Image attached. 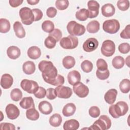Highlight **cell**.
Here are the masks:
<instances>
[{"instance_id": "obj_1", "label": "cell", "mask_w": 130, "mask_h": 130, "mask_svg": "<svg viewBox=\"0 0 130 130\" xmlns=\"http://www.w3.org/2000/svg\"><path fill=\"white\" fill-rule=\"evenodd\" d=\"M39 70L42 73V76L44 81L52 84L57 77V70L50 61L42 60L38 64Z\"/></svg>"}, {"instance_id": "obj_2", "label": "cell", "mask_w": 130, "mask_h": 130, "mask_svg": "<svg viewBox=\"0 0 130 130\" xmlns=\"http://www.w3.org/2000/svg\"><path fill=\"white\" fill-rule=\"evenodd\" d=\"M128 106L127 103L123 101H119L115 105H112L109 108V112L114 118H118L124 116L127 112Z\"/></svg>"}, {"instance_id": "obj_3", "label": "cell", "mask_w": 130, "mask_h": 130, "mask_svg": "<svg viewBox=\"0 0 130 130\" xmlns=\"http://www.w3.org/2000/svg\"><path fill=\"white\" fill-rule=\"evenodd\" d=\"M111 126V120L110 118L105 115H101L90 127L91 129L107 130Z\"/></svg>"}, {"instance_id": "obj_4", "label": "cell", "mask_w": 130, "mask_h": 130, "mask_svg": "<svg viewBox=\"0 0 130 130\" xmlns=\"http://www.w3.org/2000/svg\"><path fill=\"white\" fill-rule=\"evenodd\" d=\"M68 32L72 36H80L85 32V28L84 25L80 24L75 21L69 22L67 26Z\"/></svg>"}, {"instance_id": "obj_5", "label": "cell", "mask_w": 130, "mask_h": 130, "mask_svg": "<svg viewBox=\"0 0 130 130\" xmlns=\"http://www.w3.org/2000/svg\"><path fill=\"white\" fill-rule=\"evenodd\" d=\"M19 16L23 24L29 25L34 21V15L32 10L27 7H23L19 10Z\"/></svg>"}, {"instance_id": "obj_6", "label": "cell", "mask_w": 130, "mask_h": 130, "mask_svg": "<svg viewBox=\"0 0 130 130\" xmlns=\"http://www.w3.org/2000/svg\"><path fill=\"white\" fill-rule=\"evenodd\" d=\"M60 46L65 49H73L78 45V39L77 37L69 35L61 39L59 42Z\"/></svg>"}, {"instance_id": "obj_7", "label": "cell", "mask_w": 130, "mask_h": 130, "mask_svg": "<svg viewBox=\"0 0 130 130\" xmlns=\"http://www.w3.org/2000/svg\"><path fill=\"white\" fill-rule=\"evenodd\" d=\"M119 22L117 20L115 19L107 20L103 24V30L108 34H116L119 30Z\"/></svg>"}, {"instance_id": "obj_8", "label": "cell", "mask_w": 130, "mask_h": 130, "mask_svg": "<svg viewBox=\"0 0 130 130\" xmlns=\"http://www.w3.org/2000/svg\"><path fill=\"white\" fill-rule=\"evenodd\" d=\"M101 53L106 57L112 56L115 51V45L113 41L110 40L104 41L101 48Z\"/></svg>"}, {"instance_id": "obj_9", "label": "cell", "mask_w": 130, "mask_h": 130, "mask_svg": "<svg viewBox=\"0 0 130 130\" xmlns=\"http://www.w3.org/2000/svg\"><path fill=\"white\" fill-rule=\"evenodd\" d=\"M20 86L23 90L30 94H34L39 87L37 82L26 79L21 81Z\"/></svg>"}, {"instance_id": "obj_10", "label": "cell", "mask_w": 130, "mask_h": 130, "mask_svg": "<svg viewBox=\"0 0 130 130\" xmlns=\"http://www.w3.org/2000/svg\"><path fill=\"white\" fill-rule=\"evenodd\" d=\"M73 89L74 93L79 98H85L89 93L88 87L81 82H79L73 85Z\"/></svg>"}, {"instance_id": "obj_11", "label": "cell", "mask_w": 130, "mask_h": 130, "mask_svg": "<svg viewBox=\"0 0 130 130\" xmlns=\"http://www.w3.org/2000/svg\"><path fill=\"white\" fill-rule=\"evenodd\" d=\"M55 92L57 97L60 99H69L72 95V89L67 86L60 85L55 88Z\"/></svg>"}, {"instance_id": "obj_12", "label": "cell", "mask_w": 130, "mask_h": 130, "mask_svg": "<svg viewBox=\"0 0 130 130\" xmlns=\"http://www.w3.org/2000/svg\"><path fill=\"white\" fill-rule=\"evenodd\" d=\"M88 18H93L98 16L99 13L100 5L95 1H89L87 3Z\"/></svg>"}, {"instance_id": "obj_13", "label": "cell", "mask_w": 130, "mask_h": 130, "mask_svg": "<svg viewBox=\"0 0 130 130\" xmlns=\"http://www.w3.org/2000/svg\"><path fill=\"white\" fill-rule=\"evenodd\" d=\"M6 113L8 118L11 120L16 119L20 115V111L18 108L13 104H8L6 107Z\"/></svg>"}, {"instance_id": "obj_14", "label": "cell", "mask_w": 130, "mask_h": 130, "mask_svg": "<svg viewBox=\"0 0 130 130\" xmlns=\"http://www.w3.org/2000/svg\"><path fill=\"white\" fill-rule=\"evenodd\" d=\"M99 46V42L95 38H90L87 39L83 44V50L87 52L95 50Z\"/></svg>"}, {"instance_id": "obj_15", "label": "cell", "mask_w": 130, "mask_h": 130, "mask_svg": "<svg viewBox=\"0 0 130 130\" xmlns=\"http://www.w3.org/2000/svg\"><path fill=\"white\" fill-rule=\"evenodd\" d=\"M13 83V78L9 74H4L1 79V85L4 89L10 88Z\"/></svg>"}, {"instance_id": "obj_16", "label": "cell", "mask_w": 130, "mask_h": 130, "mask_svg": "<svg viewBox=\"0 0 130 130\" xmlns=\"http://www.w3.org/2000/svg\"><path fill=\"white\" fill-rule=\"evenodd\" d=\"M67 78L69 83L73 86L80 81L81 75L78 71L73 70L69 73Z\"/></svg>"}, {"instance_id": "obj_17", "label": "cell", "mask_w": 130, "mask_h": 130, "mask_svg": "<svg viewBox=\"0 0 130 130\" xmlns=\"http://www.w3.org/2000/svg\"><path fill=\"white\" fill-rule=\"evenodd\" d=\"M117 91L114 88L108 90L104 95L105 101L109 104H113L116 101Z\"/></svg>"}, {"instance_id": "obj_18", "label": "cell", "mask_w": 130, "mask_h": 130, "mask_svg": "<svg viewBox=\"0 0 130 130\" xmlns=\"http://www.w3.org/2000/svg\"><path fill=\"white\" fill-rule=\"evenodd\" d=\"M39 111L43 114L48 115L50 114L53 110L51 104L47 101L41 102L38 106Z\"/></svg>"}, {"instance_id": "obj_19", "label": "cell", "mask_w": 130, "mask_h": 130, "mask_svg": "<svg viewBox=\"0 0 130 130\" xmlns=\"http://www.w3.org/2000/svg\"><path fill=\"white\" fill-rule=\"evenodd\" d=\"M102 15L106 17L112 16L115 12L114 6L111 4H106L103 5L101 8Z\"/></svg>"}, {"instance_id": "obj_20", "label": "cell", "mask_w": 130, "mask_h": 130, "mask_svg": "<svg viewBox=\"0 0 130 130\" xmlns=\"http://www.w3.org/2000/svg\"><path fill=\"white\" fill-rule=\"evenodd\" d=\"M7 54L10 58L16 59L20 56L21 51L18 47L15 46H11L7 49Z\"/></svg>"}, {"instance_id": "obj_21", "label": "cell", "mask_w": 130, "mask_h": 130, "mask_svg": "<svg viewBox=\"0 0 130 130\" xmlns=\"http://www.w3.org/2000/svg\"><path fill=\"white\" fill-rule=\"evenodd\" d=\"M13 29L15 35L19 38H23L25 36V31L22 24L19 21H16L13 24Z\"/></svg>"}, {"instance_id": "obj_22", "label": "cell", "mask_w": 130, "mask_h": 130, "mask_svg": "<svg viewBox=\"0 0 130 130\" xmlns=\"http://www.w3.org/2000/svg\"><path fill=\"white\" fill-rule=\"evenodd\" d=\"M19 105L24 109H28L31 108L35 107L34 100L31 96L23 98L19 103Z\"/></svg>"}, {"instance_id": "obj_23", "label": "cell", "mask_w": 130, "mask_h": 130, "mask_svg": "<svg viewBox=\"0 0 130 130\" xmlns=\"http://www.w3.org/2000/svg\"><path fill=\"white\" fill-rule=\"evenodd\" d=\"M27 55L32 59H37L39 58L41 55L40 49L36 46H31L27 50Z\"/></svg>"}, {"instance_id": "obj_24", "label": "cell", "mask_w": 130, "mask_h": 130, "mask_svg": "<svg viewBox=\"0 0 130 130\" xmlns=\"http://www.w3.org/2000/svg\"><path fill=\"white\" fill-rule=\"evenodd\" d=\"M76 107L75 105L72 103H68L63 108L62 113L63 116L69 117L72 116L75 112Z\"/></svg>"}, {"instance_id": "obj_25", "label": "cell", "mask_w": 130, "mask_h": 130, "mask_svg": "<svg viewBox=\"0 0 130 130\" xmlns=\"http://www.w3.org/2000/svg\"><path fill=\"white\" fill-rule=\"evenodd\" d=\"M79 122L76 119H71L64 122L63 127L65 130H76L79 127Z\"/></svg>"}, {"instance_id": "obj_26", "label": "cell", "mask_w": 130, "mask_h": 130, "mask_svg": "<svg viewBox=\"0 0 130 130\" xmlns=\"http://www.w3.org/2000/svg\"><path fill=\"white\" fill-rule=\"evenodd\" d=\"M22 70L25 74L31 75L35 72V64L33 61H27L23 64Z\"/></svg>"}, {"instance_id": "obj_27", "label": "cell", "mask_w": 130, "mask_h": 130, "mask_svg": "<svg viewBox=\"0 0 130 130\" xmlns=\"http://www.w3.org/2000/svg\"><path fill=\"white\" fill-rule=\"evenodd\" d=\"M26 116L27 119L35 121L39 119L40 115L38 111L35 109V107L27 109L26 111Z\"/></svg>"}, {"instance_id": "obj_28", "label": "cell", "mask_w": 130, "mask_h": 130, "mask_svg": "<svg viewBox=\"0 0 130 130\" xmlns=\"http://www.w3.org/2000/svg\"><path fill=\"white\" fill-rule=\"evenodd\" d=\"M75 63V59L72 56H66L62 59V65L67 69H70L74 67Z\"/></svg>"}, {"instance_id": "obj_29", "label": "cell", "mask_w": 130, "mask_h": 130, "mask_svg": "<svg viewBox=\"0 0 130 130\" xmlns=\"http://www.w3.org/2000/svg\"><path fill=\"white\" fill-rule=\"evenodd\" d=\"M62 122V117L58 113H55L49 118V123L53 127H58L60 126Z\"/></svg>"}, {"instance_id": "obj_30", "label": "cell", "mask_w": 130, "mask_h": 130, "mask_svg": "<svg viewBox=\"0 0 130 130\" xmlns=\"http://www.w3.org/2000/svg\"><path fill=\"white\" fill-rule=\"evenodd\" d=\"M100 23L96 20H92L89 22L87 25L86 28L89 33L94 34L100 29Z\"/></svg>"}, {"instance_id": "obj_31", "label": "cell", "mask_w": 130, "mask_h": 130, "mask_svg": "<svg viewBox=\"0 0 130 130\" xmlns=\"http://www.w3.org/2000/svg\"><path fill=\"white\" fill-rule=\"evenodd\" d=\"M11 27L9 21L5 18L0 19V32L1 33L8 32Z\"/></svg>"}, {"instance_id": "obj_32", "label": "cell", "mask_w": 130, "mask_h": 130, "mask_svg": "<svg viewBox=\"0 0 130 130\" xmlns=\"http://www.w3.org/2000/svg\"><path fill=\"white\" fill-rule=\"evenodd\" d=\"M112 63L116 69H120L124 65V59L121 56H116L113 59Z\"/></svg>"}, {"instance_id": "obj_33", "label": "cell", "mask_w": 130, "mask_h": 130, "mask_svg": "<svg viewBox=\"0 0 130 130\" xmlns=\"http://www.w3.org/2000/svg\"><path fill=\"white\" fill-rule=\"evenodd\" d=\"M119 88L122 93H128L130 90V80L128 79H123L120 82Z\"/></svg>"}, {"instance_id": "obj_34", "label": "cell", "mask_w": 130, "mask_h": 130, "mask_svg": "<svg viewBox=\"0 0 130 130\" xmlns=\"http://www.w3.org/2000/svg\"><path fill=\"white\" fill-rule=\"evenodd\" d=\"M42 28L45 32L50 33L54 29V23L50 20H45L42 24Z\"/></svg>"}, {"instance_id": "obj_35", "label": "cell", "mask_w": 130, "mask_h": 130, "mask_svg": "<svg viewBox=\"0 0 130 130\" xmlns=\"http://www.w3.org/2000/svg\"><path fill=\"white\" fill-rule=\"evenodd\" d=\"M10 96L13 101L18 102L22 98V92L19 88H14L11 91Z\"/></svg>"}, {"instance_id": "obj_36", "label": "cell", "mask_w": 130, "mask_h": 130, "mask_svg": "<svg viewBox=\"0 0 130 130\" xmlns=\"http://www.w3.org/2000/svg\"><path fill=\"white\" fill-rule=\"evenodd\" d=\"M76 18L79 21H84L88 18L87 10L86 9H81L76 12L75 14Z\"/></svg>"}, {"instance_id": "obj_37", "label": "cell", "mask_w": 130, "mask_h": 130, "mask_svg": "<svg viewBox=\"0 0 130 130\" xmlns=\"http://www.w3.org/2000/svg\"><path fill=\"white\" fill-rule=\"evenodd\" d=\"M81 68L83 72L88 73L92 71L93 69V64L90 61L85 60L81 63Z\"/></svg>"}, {"instance_id": "obj_38", "label": "cell", "mask_w": 130, "mask_h": 130, "mask_svg": "<svg viewBox=\"0 0 130 130\" xmlns=\"http://www.w3.org/2000/svg\"><path fill=\"white\" fill-rule=\"evenodd\" d=\"M117 6L120 10L126 11L129 8V2L128 0H119L117 3Z\"/></svg>"}, {"instance_id": "obj_39", "label": "cell", "mask_w": 130, "mask_h": 130, "mask_svg": "<svg viewBox=\"0 0 130 130\" xmlns=\"http://www.w3.org/2000/svg\"><path fill=\"white\" fill-rule=\"evenodd\" d=\"M56 41L52 37L48 36L44 41L45 46L48 49L53 48L56 44Z\"/></svg>"}, {"instance_id": "obj_40", "label": "cell", "mask_w": 130, "mask_h": 130, "mask_svg": "<svg viewBox=\"0 0 130 130\" xmlns=\"http://www.w3.org/2000/svg\"><path fill=\"white\" fill-rule=\"evenodd\" d=\"M69 5V2L68 0L56 1L55 2V6L57 9L59 10H64L66 9Z\"/></svg>"}, {"instance_id": "obj_41", "label": "cell", "mask_w": 130, "mask_h": 130, "mask_svg": "<svg viewBox=\"0 0 130 130\" xmlns=\"http://www.w3.org/2000/svg\"><path fill=\"white\" fill-rule=\"evenodd\" d=\"M96 67L98 70L101 71H104L108 69L107 63L102 58H99L96 61Z\"/></svg>"}, {"instance_id": "obj_42", "label": "cell", "mask_w": 130, "mask_h": 130, "mask_svg": "<svg viewBox=\"0 0 130 130\" xmlns=\"http://www.w3.org/2000/svg\"><path fill=\"white\" fill-rule=\"evenodd\" d=\"M109 75L110 73L108 69L104 71H101L97 70L96 71V76L98 77V78H99L100 80H106L109 78Z\"/></svg>"}, {"instance_id": "obj_43", "label": "cell", "mask_w": 130, "mask_h": 130, "mask_svg": "<svg viewBox=\"0 0 130 130\" xmlns=\"http://www.w3.org/2000/svg\"><path fill=\"white\" fill-rule=\"evenodd\" d=\"M49 36L53 37L57 42L61 40L62 37V32L60 29L55 28L52 32L49 33Z\"/></svg>"}, {"instance_id": "obj_44", "label": "cell", "mask_w": 130, "mask_h": 130, "mask_svg": "<svg viewBox=\"0 0 130 130\" xmlns=\"http://www.w3.org/2000/svg\"><path fill=\"white\" fill-rule=\"evenodd\" d=\"M88 113L91 117L97 118L100 115V110L97 106H92L89 108Z\"/></svg>"}, {"instance_id": "obj_45", "label": "cell", "mask_w": 130, "mask_h": 130, "mask_svg": "<svg viewBox=\"0 0 130 130\" xmlns=\"http://www.w3.org/2000/svg\"><path fill=\"white\" fill-rule=\"evenodd\" d=\"M119 51L122 54H126L130 50L129 44L127 43H122L118 46Z\"/></svg>"}, {"instance_id": "obj_46", "label": "cell", "mask_w": 130, "mask_h": 130, "mask_svg": "<svg viewBox=\"0 0 130 130\" xmlns=\"http://www.w3.org/2000/svg\"><path fill=\"white\" fill-rule=\"evenodd\" d=\"M34 94L38 99H43L46 95V90L44 87L40 86Z\"/></svg>"}, {"instance_id": "obj_47", "label": "cell", "mask_w": 130, "mask_h": 130, "mask_svg": "<svg viewBox=\"0 0 130 130\" xmlns=\"http://www.w3.org/2000/svg\"><path fill=\"white\" fill-rule=\"evenodd\" d=\"M120 36L123 39H128L130 38V25L128 24L125 26L124 29L120 32Z\"/></svg>"}, {"instance_id": "obj_48", "label": "cell", "mask_w": 130, "mask_h": 130, "mask_svg": "<svg viewBox=\"0 0 130 130\" xmlns=\"http://www.w3.org/2000/svg\"><path fill=\"white\" fill-rule=\"evenodd\" d=\"M34 15V21H38L41 20L43 17V12L39 9H33L32 10Z\"/></svg>"}, {"instance_id": "obj_49", "label": "cell", "mask_w": 130, "mask_h": 130, "mask_svg": "<svg viewBox=\"0 0 130 130\" xmlns=\"http://www.w3.org/2000/svg\"><path fill=\"white\" fill-rule=\"evenodd\" d=\"M64 77L62 76L59 74H58L55 80L53 81V82L51 85L55 86H58L60 85H62L64 84Z\"/></svg>"}, {"instance_id": "obj_50", "label": "cell", "mask_w": 130, "mask_h": 130, "mask_svg": "<svg viewBox=\"0 0 130 130\" xmlns=\"http://www.w3.org/2000/svg\"><path fill=\"white\" fill-rule=\"evenodd\" d=\"M46 96L50 100H54L57 96L55 92V89L53 88H49L46 90Z\"/></svg>"}, {"instance_id": "obj_51", "label": "cell", "mask_w": 130, "mask_h": 130, "mask_svg": "<svg viewBox=\"0 0 130 130\" xmlns=\"http://www.w3.org/2000/svg\"><path fill=\"white\" fill-rule=\"evenodd\" d=\"M0 128L2 130H14L15 126L13 124L10 123H1L0 124Z\"/></svg>"}, {"instance_id": "obj_52", "label": "cell", "mask_w": 130, "mask_h": 130, "mask_svg": "<svg viewBox=\"0 0 130 130\" xmlns=\"http://www.w3.org/2000/svg\"><path fill=\"white\" fill-rule=\"evenodd\" d=\"M57 12V11L56 8L53 7H50L47 9L46 14L48 17L53 18L56 16Z\"/></svg>"}, {"instance_id": "obj_53", "label": "cell", "mask_w": 130, "mask_h": 130, "mask_svg": "<svg viewBox=\"0 0 130 130\" xmlns=\"http://www.w3.org/2000/svg\"><path fill=\"white\" fill-rule=\"evenodd\" d=\"M23 2V1L20 0H10L9 1L10 5L13 8H16L22 4Z\"/></svg>"}, {"instance_id": "obj_54", "label": "cell", "mask_w": 130, "mask_h": 130, "mask_svg": "<svg viewBox=\"0 0 130 130\" xmlns=\"http://www.w3.org/2000/svg\"><path fill=\"white\" fill-rule=\"evenodd\" d=\"M27 3L30 5H35L39 3V1L38 0H27Z\"/></svg>"}]
</instances>
